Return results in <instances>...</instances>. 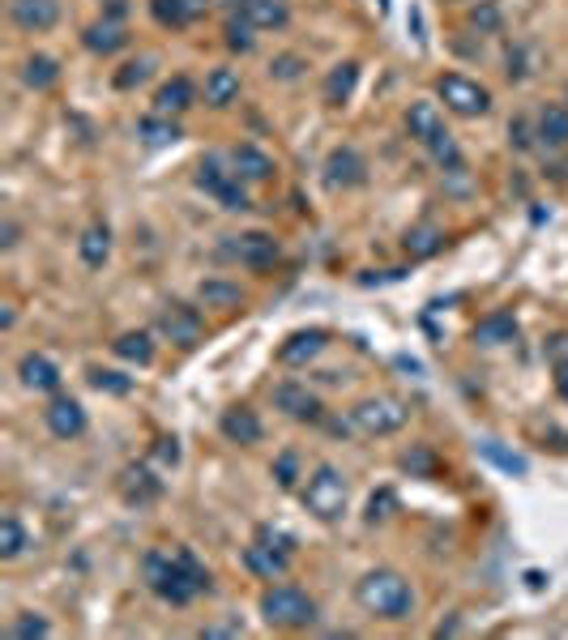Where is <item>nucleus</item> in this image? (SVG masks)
<instances>
[{
    "mask_svg": "<svg viewBox=\"0 0 568 640\" xmlns=\"http://www.w3.org/2000/svg\"><path fill=\"white\" fill-rule=\"evenodd\" d=\"M355 602L376 619H410V611H415V589L406 585V576L376 568L355 585Z\"/></svg>",
    "mask_w": 568,
    "mask_h": 640,
    "instance_id": "f257e3e1",
    "label": "nucleus"
},
{
    "mask_svg": "<svg viewBox=\"0 0 568 640\" xmlns=\"http://www.w3.org/2000/svg\"><path fill=\"white\" fill-rule=\"evenodd\" d=\"M141 576H146L150 594L171 602V606H188L201 594V589L193 585V576H188L184 564H180V551H150L146 559H141Z\"/></svg>",
    "mask_w": 568,
    "mask_h": 640,
    "instance_id": "f03ea898",
    "label": "nucleus"
},
{
    "mask_svg": "<svg viewBox=\"0 0 568 640\" xmlns=\"http://www.w3.org/2000/svg\"><path fill=\"white\" fill-rule=\"evenodd\" d=\"M261 619L270 628H282V632H299L317 619V602H312L304 589L295 585H270L261 594Z\"/></svg>",
    "mask_w": 568,
    "mask_h": 640,
    "instance_id": "7ed1b4c3",
    "label": "nucleus"
},
{
    "mask_svg": "<svg viewBox=\"0 0 568 640\" xmlns=\"http://www.w3.org/2000/svg\"><path fill=\"white\" fill-rule=\"evenodd\" d=\"M304 508L312 512L317 521H342V512H346V478L338 466H317L308 478V487H304Z\"/></svg>",
    "mask_w": 568,
    "mask_h": 640,
    "instance_id": "20e7f679",
    "label": "nucleus"
},
{
    "mask_svg": "<svg viewBox=\"0 0 568 640\" xmlns=\"http://www.w3.org/2000/svg\"><path fill=\"white\" fill-rule=\"evenodd\" d=\"M410 419V410L398 402V397H364V402H355L351 410V423L364 431V436H393V431H402Z\"/></svg>",
    "mask_w": 568,
    "mask_h": 640,
    "instance_id": "39448f33",
    "label": "nucleus"
},
{
    "mask_svg": "<svg viewBox=\"0 0 568 640\" xmlns=\"http://www.w3.org/2000/svg\"><path fill=\"white\" fill-rule=\"evenodd\" d=\"M436 94L445 99V107L453 111V116H466V120L487 116V111H492V90L479 86V82H470V77H462V73H445V77H440Z\"/></svg>",
    "mask_w": 568,
    "mask_h": 640,
    "instance_id": "423d86ee",
    "label": "nucleus"
},
{
    "mask_svg": "<svg viewBox=\"0 0 568 640\" xmlns=\"http://www.w3.org/2000/svg\"><path fill=\"white\" fill-rule=\"evenodd\" d=\"M197 184L205 192H214L218 201L227 205V210H248V192H244V180L235 171H227L218 158H201L197 167Z\"/></svg>",
    "mask_w": 568,
    "mask_h": 640,
    "instance_id": "0eeeda50",
    "label": "nucleus"
},
{
    "mask_svg": "<svg viewBox=\"0 0 568 640\" xmlns=\"http://www.w3.org/2000/svg\"><path fill=\"white\" fill-rule=\"evenodd\" d=\"M274 406L287 414V419H299V423H317L321 419V397L308 393L304 384H295V380L278 384V389H274Z\"/></svg>",
    "mask_w": 568,
    "mask_h": 640,
    "instance_id": "6e6552de",
    "label": "nucleus"
},
{
    "mask_svg": "<svg viewBox=\"0 0 568 640\" xmlns=\"http://www.w3.org/2000/svg\"><path fill=\"white\" fill-rule=\"evenodd\" d=\"M159 329L176 346H197L201 342V316H197V308H184V303H167V308L159 312Z\"/></svg>",
    "mask_w": 568,
    "mask_h": 640,
    "instance_id": "1a4fd4ad",
    "label": "nucleus"
},
{
    "mask_svg": "<svg viewBox=\"0 0 568 640\" xmlns=\"http://www.w3.org/2000/svg\"><path fill=\"white\" fill-rule=\"evenodd\" d=\"M406 128H410V137H415L419 146H428V150H436V146H445V141H449L445 120H440L436 103H415V107H410L406 111Z\"/></svg>",
    "mask_w": 568,
    "mask_h": 640,
    "instance_id": "9d476101",
    "label": "nucleus"
},
{
    "mask_svg": "<svg viewBox=\"0 0 568 640\" xmlns=\"http://www.w3.org/2000/svg\"><path fill=\"white\" fill-rule=\"evenodd\" d=\"M47 427H52L56 440H77L86 431V410L82 402H73V397H52V406L43 410Z\"/></svg>",
    "mask_w": 568,
    "mask_h": 640,
    "instance_id": "9b49d317",
    "label": "nucleus"
},
{
    "mask_svg": "<svg viewBox=\"0 0 568 640\" xmlns=\"http://www.w3.org/2000/svg\"><path fill=\"white\" fill-rule=\"evenodd\" d=\"M364 158H359V150L351 146H338V150H329L325 158V184L329 188H355V184H364Z\"/></svg>",
    "mask_w": 568,
    "mask_h": 640,
    "instance_id": "f8f14e48",
    "label": "nucleus"
},
{
    "mask_svg": "<svg viewBox=\"0 0 568 640\" xmlns=\"http://www.w3.org/2000/svg\"><path fill=\"white\" fill-rule=\"evenodd\" d=\"M325 342H329L325 329H299V333H291V338L278 346V363L282 367H304V363H312V359L321 355Z\"/></svg>",
    "mask_w": 568,
    "mask_h": 640,
    "instance_id": "ddd939ff",
    "label": "nucleus"
},
{
    "mask_svg": "<svg viewBox=\"0 0 568 640\" xmlns=\"http://www.w3.org/2000/svg\"><path fill=\"white\" fill-rule=\"evenodd\" d=\"M205 9H210V0H150V18L167 30L193 26L197 18H205Z\"/></svg>",
    "mask_w": 568,
    "mask_h": 640,
    "instance_id": "4468645a",
    "label": "nucleus"
},
{
    "mask_svg": "<svg viewBox=\"0 0 568 640\" xmlns=\"http://www.w3.org/2000/svg\"><path fill=\"white\" fill-rule=\"evenodd\" d=\"M278 239L274 235H265V231H244L240 239H235V256H240L244 265L252 269H270L278 261Z\"/></svg>",
    "mask_w": 568,
    "mask_h": 640,
    "instance_id": "2eb2a0df",
    "label": "nucleus"
},
{
    "mask_svg": "<svg viewBox=\"0 0 568 640\" xmlns=\"http://www.w3.org/2000/svg\"><path fill=\"white\" fill-rule=\"evenodd\" d=\"M231 167H235V175H240L244 184H265V180H274V158L265 154L261 146H235Z\"/></svg>",
    "mask_w": 568,
    "mask_h": 640,
    "instance_id": "dca6fc26",
    "label": "nucleus"
},
{
    "mask_svg": "<svg viewBox=\"0 0 568 640\" xmlns=\"http://www.w3.org/2000/svg\"><path fill=\"white\" fill-rule=\"evenodd\" d=\"M218 427H223V436H227L231 444H257V440L265 436L257 410H248V406H231L223 419H218Z\"/></svg>",
    "mask_w": 568,
    "mask_h": 640,
    "instance_id": "f3484780",
    "label": "nucleus"
},
{
    "mask_svg": "<svg viewBox=\"0 0 568 640\" xmlns=\"http://www.w3.org/2000/svg\"><path fill=\"white\" fill-rule=\"evenodd\" d=\"M13 22H18L22 30H52L56 26V18H60V5L56 0H13Z\"/></svg>",
    "mask_w": 568,
    "mask_h": 640,
    "instance_id": "a211bd4d",
    "label": "nucleus"
},
{
    "mask_svg": "<svg viewBox=\"0 0 568 640\" xmlns=\"http://www.w3.org/2000/svg\"><path fill=\"white\" fill-rule=\"evenodd\" d=\"M18 376H22L26 389H35V393H56L60 389V367L47 355H26L18 363Z\"/></svg>",
    "mask_w": 568,
    "mask_h": 640,
    "instance_id": "6ab92c4d",
    "label": "nucleus"
},
{
    "mask_svg": "<svg viewBox=\"0 0 568 640\" xmlns=\"http://www.w3.org/2000/svg\"><path fill=\"white\" fill-rule=\"evenodd\" d=\"M355 86H359V64H355V60H342V64H334V69H329L325 86H321V99H325L329 107H342V103L355 94Z\"/></svg>",
    "mask_w": 568,
    "mask_h": 640,
    "instance_id": "aec40b11",
    "label": "nucleus"
},
{
    "mask_svg": "<svg viewBox=\"0 0 568 640\" xmlns=\"http://www.w3.org/2000/svg\"><path fill=\"white\" fill-rule=\"evenodd\" d=\"M197 99V86L188 82V77H171V82L159 86V94H154V111L159 116H180V111H188Z\"/></svg>",
    "mask_w": 568,
    "mask_h": 640,
    "instance_id": "412c9836",
    "label": "nucleus"
},
{
    "mask_svg": "<svg viewBox=\"0 0 568 640\" xmlns=\"http://www.w3.org/2000/svg\"><path fill=\"white\" fill-rule=\"evenodd\" d=\"M77 252H82V261L90 269H103L107 256H112V231H107V222H90L82 239H77Z\"/></svg>",
    "mask_w": 568,
    "mask_h": 640,
    "instance_id": "4be33fe9",
    "label": "nucleus"
},
{
    "mask_svg": "<svg viewBox=\"0 0 568 640\" xmlns=\"http://www.w3.org/2000/svg\"><path fill=\"white\" fill-rule=\"evenodd\" d=\"M291 564V555H282L274 547H265V542H252V547L244 551V568L252 576H265V581H274V576H282Z\"/></svg>",
    "mask_w": 568,
    "mask_h": 640,
    "instance_id": "5701e85b",
    "label": "nucleus"
},
{
    "mask_svg": "<svg viewBox=\"0 0 568 640\" xmlns=\"http://www.w3.org/2000/svg\"><path fill=\"white\" fill-rule=\"evenodd\" d=\"M539 141L547 150H564L568 146V107L547 103L539 111Z\"/></svg>",
    "mask_w": 568,
    "mask_h": 640,
    "instance_id": "b1692460",
    "label": "nucleus"
},
{
    "mask_svg": "<svg viewBox=\"0 0 568 640\" xmlns=\"http://www.w3.org/2000/svg\"><path fill=\"white\" fill-rule=\"evenodd\" d=\"M517 338V316L513 312H492L475 325V342L479 346H504Z\"/></svg>",
    "mask_w": 568,
    "mask_h": 640,
    "instance_id": "393cba45",
    "label": "nucleus"
},
{
    "mask_svg": "<svg viewBox=\"0 0 568 640\" xmlns=\"http://www.w3.org/2000/svg\"><path fill=\"white\" fill-rule=\"evenodd\" d=\"M82 43L90 47V52H99V56H112V52H120V47L129 43V30H124L120 22H94V26H86Z\"/></svg>",
    "mask_w": 568,
    "mask_h": 640,
    "instance_id": "a878e982",
    "label": "nucleus"
},
{
    "mask_svg": "<svg viewBox=\"0 0 568 640\" xmlns=\"http://www.w3.org/2000/svg\"><path fill=\"white\" fill-rule=\"evenodd\" d=\"M235 99H240V73L214 69L210 77H205V103L210 107H231Z\"/></svg>",
    "mask_w": 568,
    "mask_h": 640,
    "instance_id": "bb28decb",
    "label": "nucleus"
},
{
    "mask_svg": "<svg viewBox=\"0 0 568 640\" xmlns=\"http://www.w3.org/2000/svg\"><path fill=\"white\" fill-rule=\"evenodd\" d=\"M244 18L257 26V30H274V26H287V5L282 0H248V5H240Z\"/></svg>",
    "mask_w": 568,
    "mask_h": 640,
    "instance_id": "cd10ccee",
    "label": "nucleus"
},
{
    "mask_svg": "<svg viewBox=\"0 0 568 640\" xmlns=\"http://www.w3.org/2000/svg\"><path fill=\"white\" fill-rule=\"evenodd\" d=\"M440 244H445V231L440 227H415V231H406V239H402L410 261H428V256L440 252Z\"/></svg>",
    "mask_w": 568,
    "mask_h": 640,
    "instance_id": "c85d7f7f",
    "label": "nucleus"
},
{
    "mask_svg": "<svg viewBox=\"0 0 568 640\" xmlns=\"http://www.w3.org/2000/svg\"><path fill=\"white\" fill-rule=\"evenodd\" d=\"M112 350L120 359H129L137 367H146L154 359V342H150V333H120V338L112 342Z\"/></svg>",
    "mask_w": 568,
    "mask_h": 640,
    "instance_id": "c756f323",
    "label": "nucleus"
},
{
    "mask_svg": "<svg viewBox=\"0 0 568 640\" xmlns=\"http://www.w3.org/2000/svg\"><path fill=\"white\" fill-rule=\"evenodd\" d=\"M56 77H60V64H56L52 56H30L26 69H22V82H26L30 90H52Z\"/></svg>",
    "mask_w": 568,
    "mask_h": 640,
    "instance_id": "7c9ffc66",
    "label": "nucleus"
},
{
    "mask_svg": "<svg viewBox=\"0 0 568 640\" xmlns=\"http://www.w3.org/2000/svg\"><path fill=\"white\" fill-rule=\"evenodd\" d=\"M201 303L205 308H240L244 303V291L235 282H201Z\"/></svg>",
    "mask_w": 568,
    "mask_h": 640,
    "instance_id": "2f4dec72",
    "label": "nucleus"
},
{
    "mask_svg": "<svg viewBox=\"0 0 568 640\" xmlns=\"http://www.w3.org/2000/svg\"><path fill=\"white\" fill-rule=\"evenodd\" d=\"M137 133L146 137L150 146H167V141H180V124L171 116H159V111H154V116H146L137 124Z\"/></svg>",
    "mask_w": 568,
    "mask_h": 640,
    "instance_id": "473e14b6",
    "label": "nucleus"
},
{
    "mask_svg": "<svg viewBox=\"0 0 568 640\" xmlns=\"http://www.w3.org/2000/svg\"><path fill=\"white\" fill-rule=\"evenodd\" d=\"M26 551V530L18 525V517L0 521V559H18Z\"/></svg>",
    "mask_w": 568,
    "mask_h": 640,
    "instance_id": "72a5a7b5",
    "label": "nucleus"
},
{
    "mask_svg": "<svg viewBox=\"0 0 568 640\" xmlns=\"http://www.w3.org/2000/svg\"><path fill=\"white\" fill-rule=\"evenodd\" d=\"M124 495H129V500H154V495H159V483H154V478H150V470H129V474H124Z\"/></svg>",
    "mask_w": 568,
    "mask_h": 640,
    "instance_id": "f704fd0d",
    "label": "nucleus"
},
{
    "mask_svg": "<svg viewBox=\"0 0 568 640\" xmlns=\"http://www.w3.org/2000/svg\"><path fill=\"white\" fill-rule=\"evenodd\" d=\"M90 384H94L99 393H116V397L133 393V380L120 376V372H107V367H90Z\"/></svg>",
    "mask_w": 568,
    "mask_h": 640,
    "instance_id": "c9c22d12",
    "label": "nucleus"
},
{
    "mask_svg": "<svg viewBox=\"0 0 568 640\" xmlns=\"http://www.w3.org/2000/svg\"><path fill=\"white\" fill-rule=\"evenodd\" d=\"M150 69H154V60H150V56H141V60H133V64H124V69L116 73V86H120V90H133V86L146 82Z\"/></svg>",
    "mask_w": 568,
    "mask_h": 640,
    "instance_id": "e433bc0d",
    "label": "nucleus"
},
{
    "mask_svg": "<svg viewBox=\"0 0 568 640\" xmlns=\"http://www.w3.org/2000/svg\"><path fill=\"white\" fill-rule=\"evenodd\" d=\"M252 30H257V26H252L244 13L227 22V47H231V52H248V47H252Z\"/></svg>",
    "mask_w": 568,
    "mask_h": 640,
    "instance_id": "4c0bfd02",
    "label": "nucleus"
},
{
    "mask_svg": "<svg viewBox=\"0 0 568 640\" xmlns=\"http://www.w3.org/2000/svg\"><path fill=\"white\" fill-rule=\"evenodd\" d=\"M483 457H487V461H496V466H500V470H509V474H526V461L517 457V453H504V448H500L496 440H487V444H483Z\"/></svg>",
    "mask_w": 568,
    "mask_h": 640,
    "instance_id": "58836bf2",
    "label": "nucleus"
},
{
    "mask_svg": "<svg viewBox=\"0 0 568 640\" xmlns=\"http://www.w3.org/2000/svg\"><path fill=\"white\" fill-rule=\"evenodd\" d=\"M308 69V60L304 56H295V52H287V56H274V64H270V73L274 77H282V82H295L299 73Z\"/></svg>",
    "mask_w": 568,
    "mask_h": 640,
    "instance_id": "ea45409f",
    "label": "nucleus"
},
{
    "mask_svg": "<svg viewBox=\"0 0 568 640\" xmlns=\"http://www.w3.org/2000/svg\"><path fill=\"white\" fill-rule=\"evenodd\" d=\"M257 542H265V547H274V551H282V555H295V538H291L287 530H278V525H261Z\"/></svg>",
    "mask_w": 568,
    "mask_h": 640,
    "instance_id": "a19ab883",
    "label": "nucleus"
},
{
    "mask_svg": "<svg viewBox=\"0 0 568 640\" xmlns=\"http://www.w3.org/2000/svg\"><path fill=\"white\" fill-rule=\"evenodd\" d=\"M180 564H184V572H188V576H193V585L205 594V589H210V568H205L201 559H197L193 551H188V547H180Z\"/></svg>",
    "mask_w": 568,
    "mask_h": 640,
    "instance_id": "79ce46f5",
    "label": "nucleus"
},
{
    "mask_svg": "<svg viewBox=\"0 0 568 640\" xmlns=\"http://www.w3.org/2000/svg\"><path fill=\"white\" fill-rule=\"evenodd\" d=\"M402 470H410V474H415V470H419V474H436V457H432V448H423V444H419L415 453H406V457H402Z\"/></svg>",
    "mask_w": 568,
    "mask_h": 640,
    "instance_id": "37998d69",
    "label": "nucleus"
},
{
    "mask_svg": "<svg viewBox=\"0 0 568 640\" xmlns=\"http://www.w3.org/2000/svg\"><path fill=\"white\" fill-rule=\"evenodd\" d=\"M274 478L282 487H295V478H299V461H295V453H282L278 461H274Z\"/></svg>",
    "mask_w": 568,
    "mask_h": 640,
    "instance_id": "c03bdc74",
    "label": "nucleus"
},
{
    "mask_svg": "<svg viewBox=\"0 0 568 640\" xmlns=\"http://www.w3.org/2000/svg\"><path fill=\"white\" fill-rule=\"evenodd\" d=\"M9 636H47V619H39V615H22V619L9 628Z\"/></svg>",
    "mask_w": 568,
    "mask_h": 640,
    "instance_id": "a18cd8bd",
    "label": "nucleus"
},
{
    "mask_svg": "<svg viewBox=\"0 0 568 640\" xmlns=\"http://www.w3.org/2000/svg\"><path fill=\"white\" fill-rule=\"evenodd\" d=\"M385 508H393V491H381V495H372V504H368V521H381V517H389Z\"/></svg>",
    "mask_w": 568,
    "mask_h": 640,
    "instance_id": "49530a36",
    "label": "nucleus"
},
{
    "mask_svg": "<svg viewBox=\"0 0 568 640\" xmlns=\"http://www.w3.org/2000/svg\"><path fill=\"white\" fill-rule=\"evenodd\" d=\"M547 359L551 363H568V333H556V338L547 342Z\"/></svg>",
    "mask_w": 568,
    "mask_h": 640,
    "instance_id": "de8ad7c7",
    "label": "nucleus"
},
{
    "mask_svg": "<svg viewBox=\"0 0 568 640\" xmlns=\"http://www.w3.org/2000/svg\"><path fill=\"white\" fill-rule=\"evenodd\" d=\"M154 453H159L163 466H176V461H180V444H176V436H171V440H159V448H154Z\"/></svg>",
    "mask_w": 568,
    "mask_h": 640,
    "instance_id": "09e8293b",
    "label": "nucleus"
},
{
    "mask_svg": "<svg viewBox=\"0 0 568 640\" xmlns=\"http://www.w3.org/2000/svg\"><path fill=\"white\" fill-rule=\"evenodd\" d=\"M551 372H556V393L568 402V363H551Z\"/></svg>",
    "mask_w": 568,
    "mask_h": 640,
    "instance_id": "8fccbe9b",
    "label": "nucleus"
},
{
    "mask_svg": "<svg viewBox=\"0 0 568 640\" xmlns=\"http://www.w3.org/2000/svg\"><path fill=\"white\" fill-rule=\"evenodd\" d=\"M244 623H214V628H205V636H240Z\"/></svg>",
    "mask_w": 568,
    "mask_h": 640,
    "instance_id": "3c124183",
    "label": "nucleus"
},
{
    "mask_svg": "<svg viewBox=\"0 0 568 640\" xmlns=\"http://www.w3.org/2000/svg\"><path fill=\"white\" fill-rule=\"evenodd\" d=\"M509 137H513L517 146L526 150V146H530V141H526V120H513V124H509Z\"/></svg>",
    "mask_w": 568,
    "mask_h": 640,
    "instance_id": "603ef678",
    "label": "nucleus"
},
{
    "mask_svg": "<svg viewBox=\"0 0 568 640\" xmlns=\"http://www.w3.org/2000/svg\"><path fill=\"white\" fill-rule=\"evenodd\" d=\"M470 18H475V26H479V22H483V26H496V9H475Z\"/></svg>",
    "mask_w": 568,
    "mask_h": 640,
    "instance_id": "864d4df0",
    "label": "nucleus"
},
{
    "mask_svg": "<svg viewBox=\"0 0 568 640\" xmlns=\"http://www.w3.org/2000/svg\"><path fill=\"white\" fill-rule=\"evenodd\" d=\"M0 235H5V239H0V244H5V248H13V244H18V227H13V222H5V231H0Z\"/></svg>",
    "mask_w": 568,
    "mask_h": 640,
    "instance_id": "5fc2aeb1",
    "label": "nucleus"
},
{
    "mask_svg": "<svg viewBox=\"0 0 568 640\" xmlns=\"http://www.w3.org/2000/svg\"><path fill=\"white\" fill-rule=\"evenodd\" d=\"M235 5H248V0H235Z\"/></svg>",
    "mask_w": 568,
    "mask_h": 640,
    "instance_id": "6e6d98bb",
    "label": "nucleus"
}]
</instances>
